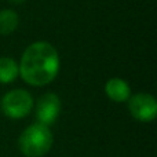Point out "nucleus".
<instances>
[{"label": "nucleus", "mask_w": 157, "mask_h": 157, "mask_svg": "<svg viewBox=\"0 0 157 157\" xmlns=\"http://www.w3.org/2000/svg\"><path fill=\"white\" fill-rule=\"evenodd\" d=\"M18 68L19 76L26 84L33 87L47 86L59 73V54L52 44L35 41L22 52Z\"/></svg>", "instance_id": "1"}, {"label": "nucleus", "mask_w": 157, "mask_h": 157, "mask_svg": "<svg viewBox=\"0 0 157 157\" xmlns=\"http://www.w3.org/2000/svg\"><path fill=\"white\" fill-rule=\"evenodd\" d=\"M52 132L43 124H32L22 131L18 139V146L26 157H43L52 146Z\"/></svg>", "instance_id": "2"}, {"label": "nucleus", "mask_w": 157, "mask_h": 157, "mask_svg": "<svg viewBox=\"0 0 157 157\" xmlns=\"http://www.w3.org/2000/svg\"><path fill=\"white\" fill-rule=\"evenodd\" d=\"M33 106H35L33 97L30 95V92L22 88H15L8 91L2 98V102H0V108H2L3 113L14 120L24 119L25 116H28L32 112Z\"/></svg>", "instance_id": "3"}, {"label": "nucleus", "mask_w": 157, "mask_h": 157, "mask_svg": "<svg viewBox=\"0 0 157 157\" xmlns=\"http://www.w3.org/2000/svg\"><path fill=\"white\" fill-rule=\"evenodd\" d=\"M128 110L135 120L142 123L153 121L157 116V101L147 92H138L128 99Z\"/></svg>", "instance_id": "4"}, {"label": "nucleus", "mask_w": 157, "mask_h": 157, "mask_svg": "<svg viewBox=\"0 0 157 157\" xmlns=\"http://www.w3.org/2000/svg\"><path fill=\"white\" fill-rule=\"evenodd\" d=\"M36 119L39 124L46 127L54 124L61 113V99L54 92H46L36 102Z\"/></svg>", "instance_id": "5"}, {"label": "nucleus", "mask_w": 157, "mask_h": 157, "mask_svg": "<svg viewBox=\"0 0 157 157\" xmlns=\"http://www.w3.org/2000/svg\"><path fill=\"white\" fill-rule=\"evenodd\" d=\"M105 94L113 102H127L131 97V87L125 80L120 77H112L105 84Z\"/></svg>", "instance_id": "6"}, {"label": "nucleus", "mask_w": 157, "mask_h": 157, "mask_svg": "<svg viewBox=\"0 0 157 157\" xmlns=\"http://www.w3.org/2000/svg\"><path fill=\"white\" fill-rule=\"evenodd\" d=\"M19 76L18 62L14 58L2 57L0 58V83L10 84Z\"/></svg>", "instance_id": "7"}, {"label": "nucleus", "mask_w": 157, "mask_h": 157, "mask_svg": "<svg viewBox=\"0 0 157 157\" xmlns=\"http://www.w3.org/2000/svg\"><path fill=\"white\" fill-rule=\"evenodd\" d=\"M19 25V15L14 10H0V36H8L17 30Z\"/></svg>", "instance_id": "8"}, {"label": "nucleus", "mask_w": 157, "mask_h": 157, "mask_svg": "<svg viewBox=\"0 0 157 157\" xmlns=\"http://www.w3.org/2000/svg\"><path fill=\"white\" fill-rule=\"evenodd\" d=\"M10 3H14V4H21V3H24L25 0H8Z\"/></svg>", "instance_id": "9"}]
</instances>
